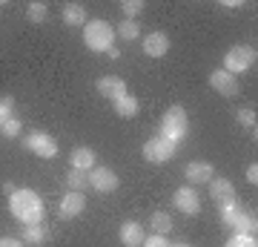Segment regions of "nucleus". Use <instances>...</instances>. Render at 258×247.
Segmentation results:
<instances>
[{
  "instance_id": "nucleus-3",
  "label": "nucleus",
  "mask_w": 258,
  "mask_h": 247,
  "mask_svg": "<svg viewBox=\"0 0 258 247\" xmlns=\"http://www.w3.org/2000/svg\"><path fill=\"white\" fill-rule=\"evenodd\" d=\"M186 132H189V118H186V110L184 107H169L161 118V135L172 138V141H184Z\"/></svg>"
},
{
  "instance_id": "nucleus-4",
  "label": "nucleus",
  "mask_w": 258,
  "mask_h": 247,
  "mask_svg": "<svg viewBox=\"0 0 258 247\" xmlns=\"http://www.w3.org/2000/svg\"><path fill=\"white\" fill-rule=\"evenodd\" d=\"M175 150H178V141L158 132V135H152L144 144V158H147L149 164H166V161L175 158Z\"/></svg>"
},
{
  "instance_id": "nucleus-29",
  "label": "nucleus",
  "mask_w": 258,
  "mask_h": 247,
  "mask_svg": "<svg viewBox=\"0 0 258 247\" xmlns=\"http://www.w3.org/2000/svg\"><path fill=\"white\" fill-rule=\"evenodd\" d=\"M12 110H15V98L12 95H3L0 98V124L12 118Z\"/></svg>"
},
{
  "instance_id": "nucleus-21",
  "label": "nucleus",
  "mask_w": 258,
  "mask_h": 247,
  "mask_svg": "<svg viewBox=\"0 0 258 247\" xmlns=\"http://www.w3.org/2000/svg\"><path fill=\"white\" fill-rule=\"evenodd\" d=\"M46 227H43V224H23V241H26V244H43V241H46Z\"/></svg>"
},
{
  "instance_id": "nucleus-23",
  "label": "nucleus",
  "mask_w": 258,
  "mask_h": 247,
  "mask_svg": "<svg viewBox=\"0 0 258 247\" xmlns=\"http://www.w3.org/2000/svg\"><path fill=\"white\" fill-rule=\"evenodd\" d=\"M241 216H244V207H241L238 202L221 204V221H224V227H232V224H235Z\"/></svg>"
},
{
  "instance_id": "nucleus-19",
  "label": "nucleus",
  "mask_w": 258,
  "mask_h": 247,
  "mask_svg": "<svg viewBox=\"0 0 258 247\" xmlns=\"http://www.w3.org/2000/svg\"><path fill=\"white\" fill-rule=\"evenodd\" d=\"M86 187H89V173L72 170V167H69V173H66V190L69 192H83Z\"/></svg>"
},
{
  "instance_id": "nucleus-6",
  "label": "nucleus",
  "mask_w": 258,
  "mask_h": 247,
  "mask_svg": "<svg viewBox=\"0 0 258 247\" xmlns=\"http://www.w3.org/2000/svg\"><path fill=\"white\" fill-rule=\"evenodd\" d=\"M23 146H26L29 153H35L37 158L57 156V141L49 132H29V135H23Z\"/></svg>"
},
{
  "instance_id": "nucleus-18",
  "label": "nucleus",
  "mask_w": 258,
  "mask_h": 247,
  "mask_svg": "<svg viewBox=\"0 0 258 247\" xmlns=\"http://www.w3.org/2000/svg\"><path fill=\"white\" fill-rule=\"evenodd\" d=\"M63 23L66 26H86V6H83V3H66L63 6Z\"/></svg>"
},
{
  "instance_id": "nucleus-27",
  "label": "nucleus",
  "mask_w": 258,
  "mask_h": 247,
  "mask_svg": "<svg viewBox=\"0 0 258 247\" xmlns=\"http://www.w3.org/2000/svg\"><path fill=\"white\" fill-rule=\"evenodd\" d=\"M120 12H123L129 20H138V15L144 12V0H123V3H120Z\"/></svg>"
},
{
  "instance_id": "nucleus-34",
  "label": "nucleus",
  "mask_w": 258,
  "mask_h": 247,
  "mask_svg": "<svg viewBox=\"0 0 258 247\" xmlns=\"http://www.w3.org/2000/svg\"><path fill=\"white\" fill-rule=\"evenodd\" d=\"M241 0H221V9H241Z\"/></svg>"
},
{
  "instance_id": "nucleus-10",
  "label": "nucleus",
  "mask_w": 258,
  "mask_h": 247,
  "mask_svg": "<svg viewBox=\"0 0 258 247\" xmlns=\"http://www.w3.org/2000/svg\"><path fill=\"white\" fill-rule=\"evenodd\" d=\"M95 89L101 92L103 98H109V101H118L120 95H126V81L123 78H118V75H103V78H98L95 81Z\"/></svg>"
},
{
  "instance_id": "nucleus-31",
  "label": "nucleus",
  "mask_w": 258,
  "mask_h": 247,
  "mask_svg": "<svg viewBox=\"0 0 258 247\" xmlns=\"http://www.w3.org/2000/svg\"><path fill=\"white\" fill-rule=\"evenodd\" d=\"M141 247H169V241H166V236H158V233H152V236L144 238V244Z\"/></svg>"
},
{
  "instance_id": "nucleus-20",
  "label": "nucleus",
  "mask_w": 258,
  "mask_h": 247,
  "mask_svg": "<svg viewBox=\"0 0 258 247\" xmlns=\"http://www.w3.org/2000/svg\"><path fill=\"white\" fill-rule=\"evenodd\" d=\"M115 35H118L120 40H138V37H141V23H138V20L123 18L118 26H115Z\"/></svg>"
},
{
  "instance_id": "nucleus-37",
  "label": "nucleus",
  "mask_w": 258,
  "mask_h": 247,
  "mask_svg": "<svg viewBox=\"0 0 258 247\" xmlns=\"http://www.w3.org/2000/svg\"><path fill=\"white\" fill-rule=\"evenodd\" d=\"M169 247H192V244H186V241H178V244H169Z\"/></svg>"
},
{
  "instance_id": "nucleus-32",
  "label": "nucleus",
  "mask_w": 258,
  "mask_h": 247,
  "mask_svg": "<svg viewBox=\"0 0 258 247\" xmlns=\"http://www.w3.org/2000/svg\"><path fill=\"white\" fill-rule=\"evenodd\" d=\"M244 178H247V181L252 184V187L258 184V164H255V161H252V164L247 167V173H244Z\"/></svg>"
},
{
  "instance_id": "nucleus-28",
  "label": "nucleus",
  "mask_w": 258,
  "mask_h": 247,
  "mask_svg": "<svg viewBox=\"0 0 258 247\" xmlns=\"http://www.w3.org/2000/svg\"><path fill=\"white\" fill-rule=\"evenodd\" d=\"M20 129H23V124H20L15 115H12L9 121H3V124H0V132H3V138H18Z\"/></svg>"
},
{
  "instance_id": "nucleus-36",
  "label": "nucleus",
  "mask_w": 258,
  "mask_h": 247,
  "mask_svg": "<svg viewBox=\"0 0 258 247\" xmlns=\"http://www.w3.org/2000/svg\"><path fill=\"white\" fill-rule=\"evenodd\" d=\"M106 55H109V58H120V49H118V46H112V49L106 52Z\"/></svg>"
},
{
  "instance_id": "nucleus-26",
  "label": "nucleus",
  "mask_w": 258,
  "mask_h": 247,
  "mask_svg": "<svg viewBox=\"0 0 258 247\" xmlns=\"http://www.w3.org/2000/svg\"><path fill=\"white\" fill-rule=\"evenodd\" d=\"M26 18L32 20V23H43V20L49 18V6L43 3V0H32L26 6Z\"/></svg>"
},
{
  "instance_id": "nucleus-17",
  "label": "nucleus",
  "mask_w": 258,
  "mask_h": 247,
  "mask_svg": "<svg viewBox=\"0 0 258 247\" xmlns=\"http://www.w3.org/2000/svg\"><path fill=\"white\" fill-rule=\"evenodd\" d=\"M115 104V115L118 118H135L141 112V104H138V98L132 95V92H126V95H120L118 101H112Z\"/></svg>"
},
{
  "instance_id": "nucleus-33",
  "label": "nucleus",
  "mask_w": 258,
  "mask_h": 247,
  "mask_svg": "<svg viewBox=\"0 0 258 247\" xmlns=\"http://www.w3.org/2000/svg\"><path fill=\"white\" fill-rule=\"evenodd\" d=\"M0 247H23V241L20 238H12V236H3L0 238Z\"/></svg>"
},
{
  "instance_id": "nucleus-11",
  "label": "nucleus",
  "mask_w": 258,
  "mask_h": 247,
  "mask_svg": "<svg viewBox=\"0 0 258 247\" xmlns=\"http://www.w3.org/2000/svg\"><path fill=\"white\" fill-rule=\"evenodd\" d=\"M207 190H210L212 202H218V207L235 202V184H232L230 178H210V181H207Z\"/></svg>"
},
{
  "instance_id": "nucleus-24",
  "label": "nucleus",
  "mask_w": 258,
  "mask_h": 247,
  "mask_svg": "<svg viewBox=\"0 0 258 247\" xmlns=\"http://www.w3.org/2000/svg\"><path fill=\"white\" fill-rule=\"evenodd\" d=\"M149 224H152V230H155L158 236H166V233L172 230V216H169V213H164V210H158V213H152Z\"/></svg>"
},
{
  "instance_id": "nucleus-38",
  "label": "nucleus",
  "mask_w": 258,
  "mask_h": 247,
  "mask_svg": "<svg viewBox=\"0 0 258 247\" xmlns=\"http://www.w3.org/2000/svg\"><path fill=\"white\" fill-rule=\"evenodd\" d=\"M0 6H6V3H3V0H0Z\"/></svg>"
},
{
  "instance_id": "nucleus-1",
  "label": "nucleus",
  "mask_w": 258,
  "mask_h": 247,
  "mask_svg": "<svg viewBox=\"0 0 258 247\" xmlns=\"http://www.w3.org/2000/svg\"><path fill=\"white\" fill-rule=\"evenodd\" d=\"M9 213L20 224H43V216H46L40 195L29 187H18L9 195Z\"/></svg>"
},
{
  "instance_id": "nucleus-2",
  "label": "nucleus",
  "mask_w": 258,
  "mask_h": 247,
  "mask_svg": "<svg viewBox=\"0 0 258 247\" xmlns=\"http://www.w3.org/2000/svg\"><path fill=\"white\" fill-rule=\"evenodd\" d=\"M83 43L92 52H109L112 46H115V29H112V23H106L101 18L86 20V26H83Z\"/></svg>"
},
{
  "instance_id": "nucleus-8",
  "label": "nucleus",
  "mask_w": 258,
  "mask_h": 247,
  "mask_svg": "<svg viewBox=\"0 0 258 247\" xmlns=\"http://www.w3.org/2000/svg\"><path fill=\"white\" fill-rule=\"evenodd\" d=\"M118 184H120V178L115 175V170H109V167H92V170H89V187H92L95 192H115Z\"/></svg>"
},
{
  "instance_id": "nucleus-15",
  "label": "nucleus",
  "mask_w": 258,
  "mask_h": 247,
  "mask_svg": "<svg viewBox=\"0 0 258 247\" xmlns=\"http://www.w3.org/2000/svg\"><path fill=\"white\" fill-rule=\"evenodd\" d=\"M141 46H144V52H147L149 58H164L166 52H169V37H166L164 32H149V35L141 40Z\"/></svg>"
},
{
  "instance_id": "nucleus-22",
  "label": "nucleus",
  "mask_w": 258,
  "mask_h": 247,
  "mask_svg": "<svg viewBox=\"0 0 258 247\" xmlns=\"http://www.w3.org/2000/svg\"><path fill=\"white\" fill-rule=\"evenodd\" d=\"M235 121H238L244 129H249V132L255 135V124H258L255 107H238V110H235Z\"/></svg>"
},
{
  "instance_id": "nucleus-13",
  "label": "nucleus",
  "mask_w": 258,
  "mask_h": 247,
  "mask_svg": "<svg viewBox=\"0 0 258 247\" xmlns=\"http://www.w3.org/2000/svg\"><path fill=\"white\" fill-rule=\"evenodd\" d=\"M118 238H120V244L123 247H141L144 244V224H141V221H123V224H120V230H118Z\"/></svg>"
},
{
  "instance_id": "nucleus-7",
  "label": "nucleus",
  "mask_w": 258,
  "mask_h": 247,
  "mask_svg": "<svg viewBox=\"0 0 258 247\" xmlns=\"http://www.w3.org/2000/svg\"><path fill=\"white\" fill-rule=\"evenodd\" d=\"M172 204H175L178 210L184 213V216H198L201 213V195L195 192V187H178L175 192H172Z\"/></svg>"
},
{
  "instance_id": "nucleus-5",
  "label": "nucleus",
  "mask_w": 258,
  "mask_h": 247,
  "mask_svg": "<svg viewBox=\"0 0 258 247\" xmlns=\"http://www.w3.org/2000/svg\"><path fill=\"white\" fill-rule=\"evenodd\" d=\"M258 52L252 49V46H232L230 52L224 55V66L221 69H227L230 75H238V72H247L249 66L255 64Z\"/></svg>"
},
{
  "instance_id": "nucleus-12",
  "label": "nucleus",
  "mask_w": 258,
  "mask_h": 247,
  "mask_svg": "<svg viewBox=\"0 0 258 247\" xmlns=\"http://www.w3.org/2000/svg\"><path fill=\"white\" fill-rule=\"evenodd\" d=\"M86 210V199H83V192H69L60 199V207H57V216L60 219H78L81 213Z\"/></svg>"
},
{
  "instance_id": "nucleus-30",
  "label": "nucleus",
  "mask_w": 258,
  "mask_h": 247,
  "mask_svg": "<svg viewBox=\"0 0 258 247\" xmlns=\"http://www.w3.org/2000/svg\"><path fill=\"white\" fill-rule=\"evenodd\" d=\"M224 247H258V244H255V236H232Z\"/></svg>"
},
{
  "instance_id": "nucleus-14",
  "label": "nucleus",
  "mask_w": 258,
  "mask_h": 247,
  "mask_svg": "<svg viewBox=\"0 0 258 247\" xmlns=\"http://www.w3.org/2000/svg\"><path fill=\"white\" fill-rule=\"evenodd\" d=\"M184 175H186V181H189V187L192 184H207L210 178H215V167L210 161H189Z\"/></svg>"
},
{
  "instance_id": "nucleus-16",
  "label": "nucleus",
  "mask_w": 258,
  "mask_h": 247,
  "mask_svg": "<svg viewBox=\"0 0 258 247\" xmlns=\"http://www.w3.org/2000/svg\"><path fill=\"white\" fill-rule=\"evenodd\" d=\"M95 161H98V156H95L92 146H75L72 153H69V164H72V170L89 173V170L95 167Z\"/></svg>"
},
{
  "instance_id": "nucleus-9",
  "label": "nucleus",
  "mask_w": 258,
  "mask_h": 247,
  "mask_svg": "<svg viewBox=\"0 0 258 247\" xmlns=\"http://www.w3.org/2000/svg\"><path fill=\"white\" fill-rule=\"evenodd\" d=\"M210 86L218 95H224V98H235L241 92V83L235 75H230L227 69H215V72H210Z\"/></svg>"
},
{
  "instance_id": "nucleus-35",
  "label": "nucleus",
  "mask_w": 258,
  "mask_h": 247,
  "mask_svg": "<svg viewBox=\"0 0 258 247\" xmlns=\"http://www.w3.org/2000/svg\"><path fill=\"white\" fill-rule=\"evenodd\" d=\"M15 190H18V187H15V184H12V181H6V184H3V192H6V195H12V192H15Z\"/></svg>"
},
{
  "instance_id": "nucleus-25",
  "label": "nucleus",
  "mask_w": 258,
  "mask_h": 247,
  "mask_svg": "<svg viewBox=\"0 0 258 247\" xmlns=\"http://www.w3.org/2000/svg\"><path fill=\"white\" fill-rule=\"evenodd\" d=\"M255 216H249V213H244V216H241L238 221H235V224H232V233H235V236H255Z\"/></svg>"
}]
</instances>
